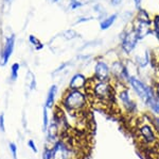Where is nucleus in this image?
<instances>
[{
  "label": "nucleus",
  "instance_id": "nucleus-1",
  "mask_svg": "<svg viewBox=\"0 0 159 159\" xmlns=\"http://www.w3.org/2000/svg\"><path fill=\"white\" fill-rule=\"evenodd\" d=\"M136 140L143 148L156 150L159 148V132L153 123V117L142 115L136 122L134 129Z\"/></svg>",
  "mask_w": 159,
  "mask_h": 159
},
{
  "label": "nucleus",
  "instance_id": "nucleus-2",
  "mask_svg": "<svg viewBox=\"0 0 159 159\" xmlns=\"http://www.w3.org/2000/svg\"><path fill=\"white\" fill-rule=\"evenodd\" d=\"M89 98L86 91L67 90L61 99V107L64 112L70 115H82L89 106Z\"/></svg>",
  "mask_w": 159,
  "mask_h": 159
},
{
  "label": "nucleus",
  "instance_id": "nucleus-3",
  "mask_svg": "<svg viewBox=\"0 0 159 159\" xmlns=\"http://www.w3.org/2000/svg\"><path fill=\"white\" fill-rule=\"evenodd\" d=\"M90 101L92 99L94 102L101 105V106H107L111 102H115V87L111 81H97L89 80L88 88L86 89Z\"/></svg>",
  "mask_w": 159,
  "mask_h": 159
},
{
  "label": "nucleus",
  "instance_id": "nucleus-4",
  "mask_svg": "<svg viewBox=\"0 0 159 159\" xmlns=\"http://www.w3.org/2000/svg\"><path fill=\"white\" fill-rule=\"evenodd\" d=\"M115 104L127 117H134L138 112L137 101L133 97L129 88L125 87L124 83H118V88L115 87Z\"/></svg>",
  "mask_w": 159,
  "mask_h": 159
},
{
  "label": "nucleus",
  "instance_id": "nucleus-5",
  "mask_svg": "<svg viewBox=\"0 0 159 159\" xmlns=\"http://www.w3.org/2000/svg\"><path fill=\"white\" fill-rule=\"evenodd\" d=\"M51 148L53 159H80L81 157L79 147L69 139L63 137L56 141Z\"/></svg>",
  "mask_w": 159,
  "mask_h": 159
},
{
  "label": "nucleus",
  "instance_id": "nucleus-6",
  "mask_svg": "<svg viewBox=\"0 0 159 159\" xmlns=\"http://www.w3.org/2000/svg\"><path fill=\"white\" fill-rule=\"evenodd\" d=\"M126 83L130 91L137 96V98L144 106H147L148 102L156 96L153 87L148 86V83H145L144 81L141 80L139 77H137L136 75L130 76Z\"/></svg>",
  "mask_w": 159,
  "mask_h": 159
},
{
  "label": "nucleus",
  "instance_id": "nucleus-7",
  "mask_svg": "<svg viewBox=\"0 0 159 159\" xmlns=\"http://www.w3.org/2000/svg\"><path fill=\"white\" fill-rule=\"evenodd\" d=\"M93 80L97 81H111V72L110 67L105 61L99 60L94 65V73H93Z\"/></svg>",
  "mask_w": 159,
  "mask_h": 159
},
{
  "label": "nucleus",
  "instance_id": "nucleus-8",
  "mask_svg": "<svg viewBox=\"0 0 159 159\" xmlns=\"http://www.w3.org/2000/svg\"><path fill=\"white\" fill-rule=\"evenodd\" d=\"M15 47V35L11 34L6 38V43L1 50V58H0V65L6 66L9 63L10 59H11L13 51H14Z\"/></svg>",
  "mask_w": 159,
  "mask_h": 159
},
{
  "label": "nucleus",
  "instance_id": "nucleus-9",
  "mask_svg": "<svg viewBox=\"0 0 159 159\" xmlns=\"http://www.w3.org/2000/svg\"><path fill=\"white\" fill-rule=\"evenodd\" d=\"M89 84V79L82 73H76L71 77L69 81V90H81V91H86Z\"/></svg>",
  "mask_w": 159,
  "mask_h": 159
},
{
  "label": "nucleus",
  "instance_id": "nucleus-10",
  "mask_svg": "<svg viewBox=\"0 0 159 159\" xmlns=\"http://www.w3.org/2000/svg\"><path fill=\"white\" fill-rule=\"evenodd\" d=\"M139 38L137 37V34L135 33V31L129 32L122 40V48L123 50L126 53L132 52L133 50L136 48V45H137Z\"/></svg>",
  "mask_w": 159,
  "mask_h": 159
},
{
  "label": "nucleus",
  "instance_id": "nucleus-11",
  "mask_svg": "<svg viewBox=\"0 0 159 159\" xmlns=\"http://www.w3.org/2000/svg\"><path fill=\"white\" fill-rule=\"evenodd\" d=\"M57 91H58V87L56 84H52L48 90L47 97H46V102H45V107L47 109H52L55 105L56 102V95H57Z\"/></svg>",
  "mask_w": 159,
  "mask_h": 159
},
{
  "label": "nucleus",
  "instance_id": "nucleus-12",
  "mask_svg": "<svg viewBox=\"0 0 159 159\" xmlns=\"http://www.w3.org/2000/svg\"><path fill=\"white\" fill-rule=\"evenodd\" d=\"M148 63H150V56H148V51L136 57V64L139 67H145V66L148 65Z\"/></svg>",
  "mask_w": 159,
  "mask_h": 159
},
{
  "label": "nucleus",
  "instance_id": "nucleus-13",
  "mask_svg": "<svg viewBox=\"0 0 159 159\" xmlns=\"http://www.w3.org/2000/svg\"><path fill=\"white\" fill-rule=\"evenodd\" d=\"M50 117H49V109H47L45 106H43V132L46 134L47 132L48 127H49V124H50Z\"/></svg>",
  "mask_w": 159,
  "mask_h": 159
},
{
  "label": "nucleus",
  "instance_id": "nucleus-14",
  "mask_svg": "<svg viewBox=\"0 0 159 159\" xmlns=\"http://www.w3.org/2000/svg\"><path fill=\"white\" fill-rule=\"evenodd\" d=\"M25 84L29 88V91H33L36 87V80H35V76L33 75L32 72H28L27 76H25Z\"/></svg>",
  "mask_w": 159,
  "mask_h": 159
},
{
  "label": "nucleus",
  "instance_id": "nucleus-15",
  "mask_svg": "<svg viewBox=\"0 0 159 159\" xmlns=\"http://www.w3.org/2000/svg\"><path fill=\"white\" fill-rule=\"evenodd\" d=\"M19 70H20V65L19 63H14L11 67V74H10V81L11 82H15L18 78L19 75Z\"/></svg>",
  "mask_w": 159,
  "mask_h": 159
},
{
  "label": "nucleus",
  "instance_id": "nucleus-16",
  "mask_svg": "<svg viewBox=\"0 0 159 159\" xmlns=\"http://www.w3.org/2000/svg\"><path fill=\"white\" fill-rule=\"evenodd\" d=\"M117 18V14H114V15H111V16H109L108 18H106L105 20H103V22L100 24V27H101V29H108V28L111 26L112 24H114V22H115V19Z\"/></svg>",
  "mask_w": 159,
  "mask_h": 159
},
{
  "label": "nucleus",
  "instance_id": "nucleus-17",
  "mask_svg": "<svg viewBox=\"0 0 159 159\" xmlns=\"http://www.w3.org/2000/svg\"><path fill=\"white\" fill-rule=\"evenodd\" d=\"M29 42H30V44L35 48V49H37V50L43 49V43L40 42V40H38L36 37H34V35H30Z\"/></svg>",
  "mask_w": 159,
  "mask_h": 159
},
{
  "label": "nucleus",
  "instance_id": "nucleus-18",
  "mask_svg": "<svg viewBox=\"0 0 159 159\" xmlns=\"http://www.w3.org/2000/svg\"><path fill=\"white\" fill-rule=\"evenodd\" d=\"M10 153H11L13 159H18V154H17V145L14 142H10L9 144Z\"/></svg>",
  "mask_w": 159,
  "mask_h": 159
},
{
  "label": "nucleus",
  "instance_id": "nucleus-19",
  "mask_svg": "<svg viewBox=\"0 0 159 159\" xmlns=\"http://www.w3.org/2000/svg\"><path fill=\"white\" fill-rule=\"evenodd\" d=\"M42 159H53L52 158V148L49 147H45L42 154Z\"/></svg>",
  "mask_w": 159,
  "mask_h": 159
},
{
  "label": "nucleus",
  "instance_id": "nucleus-20",
  "mask_svg": "<svg viewBox=\"0 0 159 159\" xmlns=\"http://www.w3.org/2000/svg\"><path fill=\"white\" fill-rule=\"evenodd\" d=\"M89 1H90V0H72V1H71V7H72V9H76V7H80L84 6V4L88 3Z\"/></svg>",
  "mask_w": 159,
  "mask_h": 159
},
{
  "label": "nucleus",
  "instance_id": "nucleus-21",
  "mask_svg": "<svg viewBox=\"0 0 159 159\" xmlns=\"http://www.w3.org/2000/svg\"><path fill=\"white\" fill-rule=\"evenodd\" d=\"M0 130L2 132H6V122H4V114L0 113Z\"/></svg>",
  "mask_w": 159,
  "mask_h": 159
},
{
  "label": "nucleus",
  "instance_id": "nucleus-22",
  "mask_svg": "<svg viewBox=\"0 0 159 159\" xmlns=\"http://www.w3.org/2000/svg\"><path fill=\"white\" fill-rule=\"evenodd\" d=\"M28 147H29L30 150H32L34 153H37V147H36V144H35V142L33 140L28 141Z\"/></svg>",
  "mask_w": 159,
  "mask_h": 159
},
{
  "label": "nucleus",
  "instance_id": "nucleus-23",
  "mask_svg": "<svg viewBox=\"0 0 159 159\" xmlns=\"http://www.w3.org/2000/svg\"><path fill=\"white\" fill-rule=\"evenodd\" d=\"M154 88V91H155V95H156V97L159 99V83H157L156 82L155 83V86L153 87Z\"/></svg>",
  "mask_w": 159,
  "mask_h": 159
},
{
  "label": "nucleus",
  "instance_id": "nucleus-24",
  "mask_svg": "<svg viewBox=\"0 0 159 159\" xmlns=\"http://www.w3.org/2000/svg\"><path fill=\"white\" fill-rule=\"evenodd\" d=\"M156 75H157V83H159V66L157 67V72H156Z\"/></svg>",
  "mask_w": 159,
  "mask_h": 159
},
{
  "label": "nucleus",
  "instance_id": "nucleus-25",
  "mask_svg": "<svg viewBox=\"0 0 159 159\" xmlns=\"http://www.w3.org/2000/svg\"><path fill=\"white\" fill-rule=\"evenodd\" d=\"M52 1H58V0H52Z\"/></svg>",
  "mask_w": 159,
  "mask_h": 159
}]
</instances>
